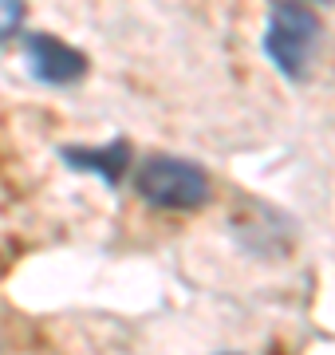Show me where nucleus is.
<instances>
[{"mask_svg":"<svg viewBox=\"0 0 335 355\" xmlns=\"http://www.w3.org/2000/svg\"><path fill=\"white\" fill-rule=\"evenodd\" d=\"M24 60H28V71L39 79V83H52V87H71L79 79L87 76V55L71 44L55 36H36L24 40Z\"/></svg>","mask_w":335,"mask_h":355,"instance_id":"7ed1b4c3","label":"nucleus"},{"mask_svg":"<svg viewBox=\"0 0 335 355\" xmlns=\"http://www.w3.org/2000/svg\"><path fill=\"white\" fill-rule=\"evenodd\" d=\"M24 20V0H0V44L12 36Z\"/></svg>","mask_w":335,"mask_h":355,"instance_id":"39448f33","label":"nucleus"},{"mask_svg":"<svg viewBox=\"0 0 335 355\" xmlns=\"http://www.w3.org/2000/svg\"><path fill=\"white\" fill-rule=\"evenodd\" d=\"M60 158L71 170H91V174L103 178L107 186H118V178H123V170L130 162V146L123 139L107 142V146H64Z\"/></svg>","mask_w":335,"mask_h":355,"instance_id":"20e7f679","label":"nucleus"},{"mask_svg":"<svg viewBox=\"0 0 335 355\" xmlns=\"http://www.w3.org/2000/svg\"><path fill=\"white\" fill-rule=\"evenodd\" d=\"M316 40H320V20H316V12H308V4L272 0L264 51L288 79H304V71L311 64V51H316Z\"/></svg>","mask_w":335,"mask_h":355,"instance_id":"f257e3e1","label":"nucleus"},{"mask_svg":"<svg viewBox=\"0 0 335 355\" xmlns=\"http://www.w3.org/2000/svg\"><path fill=\"white\" fill-rule=\"evenodd\" d=\"M138 193L146 202L162 205V209H197L209 198V178L197 162L185 158H146L138 170Z\"/></svg>","mask_w":335,"mask_h":355,"instance_id":"f03ea898","label":"nucleus"}]
</instances>
